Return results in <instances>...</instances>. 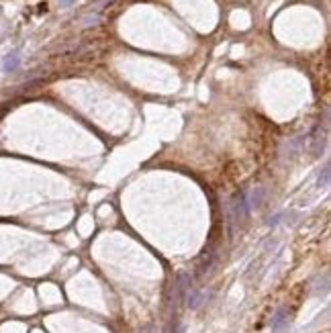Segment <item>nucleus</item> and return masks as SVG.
Returning a JSON list of instances; mask_svg holds the SVG:
<instances>
[{
  "instance_id": "4",
  "label": "nucleus",
  "mask_w": 331,
  "mask_h": 333,
  "mask_svg": "<svg viewBox=\"0 0 331 333\" xmlns=\"http://www.w3.org/2000/svg\"><path fill=\"white\" fill-rule=\"evenodd\" d=\"M19 64H21V57H19V53H9L7 57H5V72H15L17 68H19Z\"/></svg>"
},
{
  "instance_id": "5",
  "label": "nucleus",
  "mask_w": 331,
  "mask_h": 333,
  "mask_svg": "<svg viewBox=\"0 0 331 333\" xmlns=\"http://www.w3.org/2000/svg\"><path fill=\"white\" fill-rule=\"evenodd\" d=\"M262 198H264V190H262V188L254 190V192H252V196H250V200L246 198V202H248V208H254V206H260V204H262Z\"/></svg>"
},
{
  "instance_id": "1",
  "label": "nucleus",
  "mask_w": 331,
  "mask_h": 333,
  "mask_svg": "<svg viewBox=\"0 0 331 333\" xmlns=\"http://www.w3.org/2000/svg\"><path fill=\"white\" fill-rule=\"evenodd\" d=\"M248 202H246V196L244 194H237L235 200H233V221L239 223L248 217Z\"/></svg>"
},
{
  "instance_id": "3",
  "label": "nucleus",
  "mask_w": 331,
  "mask_h": 333,
  "mask_svg": "<svg viewBox=\"0 0 331 333\" xmlns=\"http://www.w3.org/2000/svg\"><path fill=\"white\" fill-rule=\"evenodd\" d=\"M323 149H325V133L321 131V127H317L315 133H313V147H311V151H313V156H321Z\"/></svg>"
},
{
  "instance_id": "2",
  "label": "nucleus",
  "mask_w": 331,
  "mask_h": 333,
  "mask_svg": "<svg viewBox=\"0 0 331 333\" xmlns=\"http://www.w3.org/2000/svg\"><path fill=\"white\" fill-rule=\"evenodd\" d=\"M288 329V313L286 309H278L272 317V333H284Z\"/></svg>"
},
{
  "instance_id": "8",
  "label": "nucleus",
  "mask_w": 331,
  "mask_h": 333,
  "mask_svg": "<svg viewBox=\"0 0 331 333\" xmlns=\"http://www.w3.org/2000/svg\"><path fill=\"white\" fill-rule=\"evenodd\" d=\"M74 3V0H59V5H62V7H70Z\"/></svg>"
},
{
  "instance_id": "7",
  "label": "nucleus",
  "mask_w": 331,
  "mask_h": 333,
  "mask_svg": "<svg viewBox=\"0 0 331 333\" xmlns=\"http://www.w3.org/2000/svg\"><path fill=\"white\" fill-rule=\"evenodd\" d=\"M319 186H327L329 184V164H325V168H323V172L319 174Z\"/></svg>"
},
{
  "instance_id": "6",
  "label": "nucleus",
  "mask_w": 331,
  "mask_h": 333,
  "mask_svg": "<svg viewBox=\"0 0 331 333\" xmlns=\"http://www.w3.org/2000/svg\"><path fill=\"white\" fill-rule=\"evenodd\" d=\"M200 298H202V294H200L198 290H192L190 296H188V307H190V309H196V307L200 305Z\"/></svg>"
}]
</instances>
